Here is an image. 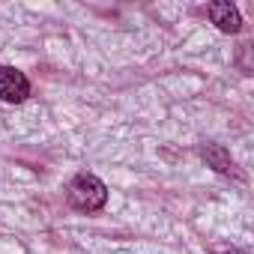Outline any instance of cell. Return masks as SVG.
<instances>
[{
	"instance_id": "3",
	"label": "cell",
	"mask_w": 254,
	"mask_h": 254,
	"mask_svg": "<svg viewBox=\"0 0 254 254\" xmlns=\"http://www.w3.org/2000/svg\"><path fill=\"white\" fill-rule=\"evenodd\" d=\"M206 15L209 21L221 30V33H239L242 30V15L233 3H227V0H221V3H206Z\"/></svg>"
},
{
	"instance_id": "5",
	"label": "cell",
	"mask_w": 254,
	"mask_h": 254,
	"mask_svg": "<svg viewBox=\"0 0 254 254\" xmlns=\"http://www.w3.org/2000/svg\"><path fill=\"white\" fill-rule=\"evenodd\" d=\"M218 254H245V251H239V248H227V251H218Z\"/></svg>"
},
{
	"instance_id": "2",
	"label": "cell",
	"mask_w": 254,
	"mask_h": 254,
	"mask_svg": "<svg viewBox=\"0 0 254 254\" xmlns=\"http://www.w3.org/2000/svg\"><path fill=\"white\" fill-rule=\"evenodd\" d=\"M30 96V81L15 66H0V102L21 105Z\"/></svg>"
},
{
	"instance_id": "4",
	"label": "cell",
	"mask_w": 254,
	"mask_h": 254,
	"mask_svg": "<svg viewBox=\"0 0 254 254\" xmlns=\"http://www.w3.org/2000/svg\"><path fill=\"white\" fill-rule=\"evenodd\" d=\"M200 159L206 162V168H212L215 174H236V162H233V156H230V150L227 147H221V144H212V141H206V144H200Z\"/></svg>"
},
{
	"instance_id": "1",
	"label": "cell",
	"mask_w": 254,
	"mask_h": 254,
	"mask_svg": "<svg viewBox=\"0 0 254 254\" xmlns=\"http://www.w3.org/2000/svg\"><path fill=\"white\" fill-rule=\"evenodd\" d=\"M66 200L78 212H99L108 203V186L96 174H75L66 186Z\"/></svg>"
}]
</instances>
